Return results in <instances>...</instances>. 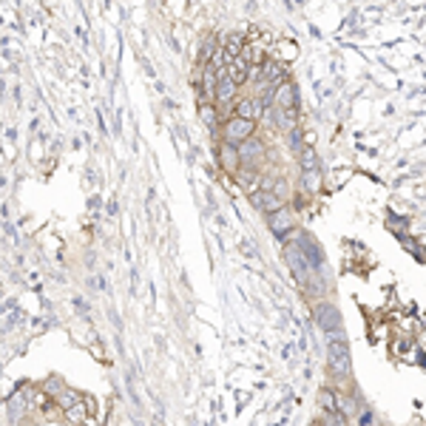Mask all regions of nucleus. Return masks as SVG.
Instances as JSON below:
<instances>
[{
    "label": "nucleus",
    "instance_id": "9b49d317",
    "mask_svg": "<svg viewBox=\"0 0 426 426\" xmlns=\"http://www.w3.org/2000/svg\"><path fill=\"white\" fill-rule=\"evenodd\" d=\"M29 410H32V403H29V392H26V390H17V392L6 401V412H9L12 423H17L21 418H26Z\"/></svg>",
    "mask_w": 426,
    "mask_h": 426
},
{
    "label": "nucleus",
    "instance_id": "5701e85b",
    "mask_svg": "<svg viewBox=\"0 0 426 426\" xmlns=\"http://www.w3.org/2000/svg\"><path fill=\"white\" fill-rule=\"evenodd\" d=\"M279 57H287V60H296V57H299L296 43H290V40L284 43V40H281V43H279Z\"/></svg>",
    "mask_w": 426,
    "mask_h": 426
},
{
    "label": "nucleus",
    "instance_id": "423d86ee",
    "mask_svg": "<svg viewBox=\"0 0 426 426\" xmlns=\"http://www.w3.org/2000/svg\"><path fill=\"white\" fill-rule=\"evenodd\" d=\"M216 157H219V168L227 171L230 177H236L239 168H242V157H239V145H230L225 140H219L216 145Z\"/></svg>",
    "mask_w": 426,
    "mask_h": 426
},
{
    "label": "nucleus",
    "instance_id": "dca6fc26",
    "mask_svg": "<svg viewBox=\"0 0 426 426\" xmlns=\"http://www.w3.org/2000/svg\"><path fill=\"white\" fill-rule=\"evenodd\" d=\"M88 412H91V406H88V401L83 398L80 403H74V406H71V410H66V412H63V418H66L68 423H74V426H77V423H86Z\"/></svg>",
    "mask_w": 426,
    "mask_h": 426
},
{
    "label": "nucleus",
    "instance_id": "b1692460",
    "mask_svg": "<svg viewBox=\"0 0 426 426\" xmlns=\"http://www.w3.org/2000/svg\"><path fill=\"white\" fill-rule=\"evenodd\" d=\"M415 259H421V262H426V247H421L418 253H415Z\"/></svg>",
    "mask_w": 426,
    "mask_h": 426
},
{
    "label": "nucleus",
    "instance_id": "4be33fe9",
    "mask_svg": "<svg viewBox=\"0 0 426 426\" xmlns=\"http://www.w3.org/2000/svg\"><path fill=\"white\" fill-rule=\"evenodd\" d=\"M270 190H273L281 202L290 205V197H293V185H290L287 179H273V188H270Z\"/></svg>",
    "mask_w": 426,
    "mask_h": 426
},
{
    "label": "nucleus",
    "instance_id": "6e6552de",
    "mask_svg": "<svg viewBox=\"0 0 426 426\" xmlns=\"http://www.w3.org/2000/svg\"><path fill=\"white\" fill-rule=\"evenodd\" d=\"M264 153H267V142L262 137H253L239 145L242 165H250V168H259V162H264Z\"/></svg>",
    "mask_w": 426,
    "mask_h": 426
},
{
    "label": "nucleus",
    "instance_id": "20e7f679",
    "mask_svg": "<svg viewBox=\"0 0 426 426\" xmlns=\"http://www.w3.org/2000/svg\"><path fill=\"white\" fill-rule=\"evenodd\" d=\"M327 378L336 386H344L353 378V355H327Z\"/></svg>",
    "mask_w": 426,
    "mask_h": 426
},
{
    "label": "nucleus",
    "instance_id": "a211bd4d",
    "mask_svg": "<svg viewBox=\"0 0 426 426\" xmlns=\"http://www.w3.org/2000/svg\"><path fill=\"white\" fill-rule=\"evenodd\" d=\"M318 412H338V395L330 386L318 392Z\"/></svg>",
    "mask_w": 426,
    "mask_h": 426
},
{
    "label": "nucleus",
    "instance_id": "6ab92c4d",
    "mask_svg": "<svg viewBox=\"0 0 426 426\" xmlns=\"http://www.w3.org/2000/svg\"><path fill=\"white\" fill-rule=\"evenodd\" d=\"M37 390H43V395L46 398H51V401H57V395H60L63 390H66V384L57 378V375H51V378H46L40 386H37Z\"/></svg>",
    "mask_w": 426,
    "mask_h": 426
},
{
    "label": "nucleus",
    "instance_id": "f257e3e1",
    "mask_svg": "<svg viewBox=\"0 0 426 426\" xmlns=\"http://www.w3.org/2000/svg\"><path fill=\"white\" fill-rule=\"evenodd\" d=\"M256 128H259V123H250V120H242V117H234V114H230L219 128V137L230 145H242V142L256 137Z\"/></svg>",
    "mask_w": 426,
    "mask_h": 426
},
{
    "label": "nucleus",
    "instance_id": "1a4fd4ad",
    "mask_svg": "<svg viewBox=\"0 0 426 426\" xmlns=\"http://www.w3.org/2000/svg\"><path fill=\"white\" fill-rule=\"evenodd\" d=\"M236 182H239V188L247 193V197H253L256 190H262V182H264V177H262V171H259V168L242 165V168H239V173H236Z\"/></svg>",
    "mask_w": 426,
    "mask_h": 426
},
{
    "label": "nucleus",
    "instance_id": "4468645a",
    "mask_svg": "<svg viewBox=\"0 0 426 426\" xmlns=\"http://www.w3.org/2000/svg\"><path fill=\"white\" fill-rule=\"evenodd\" d=\"M276 128L284 131V134H293L296 125H299V108H290V111H279L276 108Z\"/></svg>",
    "mask_w": 426,
    "mask_h": 426
},
{
    "label": "nucleus",
    "instance_id": "393cba45",
    "mask_svg": "<svg viewBox=\"0 0 426 426\" xmlns=\"http://www.w3.org/2000/svg\"><path fill=\"white\" fill-rule=\"evenodd\" d=\"M310 426H321V423H318V418H316V421H313V423H310Z\"/></svg>",
    "mask_w": 426,
    "mask_h": 426
},
{
    "label": "nucleus",
    "instance_id": "f8f14e48",
    "mask_svg": "<svg viewBox=\"0 0 426 426\" xmlns=\"http://www.w3.org/2000/svg\"><path fill=\"white\" fill-rule=\"evenodd\" d=\"M239 83H234L230 77H222L219 80V88H216V105H236L239 100Z\"/></svg>",
    "mask_w": 426,
    "mask_h": 426
},
{
    "label": "nucleus",
    "instance_id": "a878e982",
    "mask_svg": "<svg viewBox=\"0 0 426 426\" xmlns=\"http://www.w3.org/2000/svg\"><path fill=\"white\" fill-rule=\"evenodd\" d=\"M378 426H386V423H378Z\"/></svg>",
    "mask_w": 426,
    "mask_h": 426
},
{
    "label": "nucleus",
    "instance_id": "f03ea898",
    "mask_svg": "<svg viewBox=\"0 0 426 426\" xmlns=\"http://www.w3.org/2000/svg\"><path fill=\"white\" fill-rule=\"evenodd\" d=\"M313 318H316V324L321 327L327 336H333V333L344 330V324H341V310H338V304H333V301H316Z\"/></svg>",
    "mask_w": 426,
    "mask_h": 426
},
{
    "label": "nucleus",
    "instance_id": "aec40b11",
    "mask_svg": "<svg viewBox=\"0 0 426 426\" xmlns=\"http://www.w3.org/2000/svg\"><path fill=\"white\" fill-rule=\"evenodd\" d=\"M299 165H301V171H313V168H318V157H316V148L313 145H304L299 153Z\"/></svg>",
    "mask_w": 426,
    "mask_h": 426
},
{
    "label": "nucleus",
    "instance_id": "0eeeda50",
    "mask_svg": "<svg viewBox=\"0 0 426 426\" xmlns=\"http://www.w3.org/2000/svg\"><path fill=\"white\" fill-rule=\"evenodd\" d=\"M273 108H279V111L299 108V88L293 80H284L281 86L273 88Z\"/></svg>",
    "mask_w": 426,
    "mask_h": 426
},
{
    "label": "nucleus",
    "instance_id": "f3484780",
    "mask_svg": "<svg viewBox=\"0 0 426 426\" xmlns=\"http://www.w3.org/2000/svg\"><path fill=\"white\" fill-rule=\"evenodd\" d=\"M83 398H86L83 392H77V390H71V386H66V390H63L60 395H57L54 403H57V410H63V412H66V410H71L74 403H80Z\"/></svg>",
    "mask_w": 426,
    "mask_h": 426
},
{
    "label": "nucleus",
    "instance_id": "412c9836",
    "mask_svg": "<svg viewBox=\"0 0 426 426\" xmlns=\"http://www.w3.org/2000/svg\"><path fill=\"white\" fill-rule=\"evenodd\" d=\"M318 423L321 426H350V418L344 412H318Z\"/></svg>",
    "mask_w": 426,
    "mask_h": 426
},
{
    "label": "nucleus",
    "instance_id": "9d476101",
    "mask_svg": "<svg viewBox=\"0 0 426 426\" xmlns=\"http://www.w3.org/2000/svg\"><path fill=\"white\" fill-rule=\"evenodd\" d=\"M250 205H253L256 210H262V213H267V216H270V213L281 210V208H284L287 202H281V199L276 197L273 190H256L253 197H250Z\"/></svg>",
    "mask_w": 426,
    "mask_h": 426
},
{
    "label": "nucleus",
    "instance_id": "2eb2a0df",
    "mask_svg": "<svg viewBox=\"0 0 426 426\" xmlns=\"http://www.w3.org/2000/svg\"><path fill=\"white\" fill-rule=\"evenodd\" d=\"M199 120L208 128H222L219 125V105L216 103H199Z\"/></svg>",
    "mask_w": 426,
    "mask_h": 426
},
{
    "label": "nucleus",
    "instance_id": "ddd939ff",
    "mask_svg": "<svg viewBox=\"0 0 426 426\" xmlns=\"http://www.w3.org/2000/svg\"><path fill=\"white\" fill-rule=\"evenodd\" d=\"M321 182H324V173H321L318 168H313V171H301L299 188L310 197V193H318V190H321Z\"/></svg>",
    "mask_w": 426,
    "mask_h": 426
},
{
    "label": "nucleus",
    "instance_id": "7ed1b4c3",
    "mask_svg": "<svg viewBox=\"0 0 426 426\" xmlns=\"http://www.w3.org/2000/svg\"><path fill=\"white\" fill-rule=\"evenodd\" d=\"M267 227L273 230V236H276V239H284V236L290 234V230L299 227V216H296L293 205H284L281 210L270 213V216H267Z\"/></svg>",
    "mask_w": 426,
    "mask_h": 426
},
{
    "label": "nucleus",
    "instance_id": "39448f33",
    "mask_svg": "<svg viewBox=\"0 0 426 426\" xmlns=\"http://www.w3.org/2000/svg\"><path fill=\"white\" fill-rule=\"evenodd\" d=\"M264 108H267V105H264L262 97L245 94V97H239L236 105H234V117H242V120H250V123H259L262 114H264Z\"/></svg>",
    "mask_w": 426,
    "mask_h": 426
}]
</instances>
